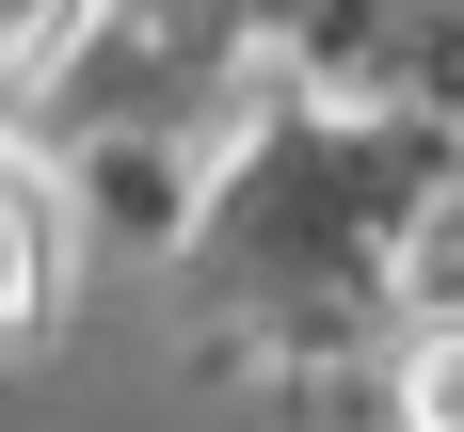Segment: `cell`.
<instances>
[{
  "label": "cell",
  "mask_w": 464,
  "mask_h": 432,
  "mask_svg": "<svg viewBox=\"0 0 464 432\" xmlns=\"http://www.w3.org/2000/svg\"><path fill=\"white\" fill-rule=\"evenodd\" d=\"M64 177H48L33 144H0V336H33L48 304H64Z\"/></svg>",
  "instance_id": "obj_1"
},
{
  "label": "cell",
  "mask_w": 464,
  "mask_h": 432,
  "mask_svg": "<svg viewBox=\"0 0 464 432\" xmlns=\"http://www.w3.org/2000/svg\"><path fill=\"white\" fill-rule=\"evenodd\" d=\"M96 33V0H0V81H64Z\"/></svg>",
  "instance_id": "obj_2"
},
{
  "label": "cell",
  "mask_w": 464,
  "mask_h": 432,
  "mask_svg": "<svg viewBox=\"0 0 464 432\" xmlns=\"http://www.w3.org/2000/svg\"><path fill=\"white\" fill-rule=\"evenodd\" d=\"M401 432H464V321H432L401 352Z\"/></svg>",
  "instance_id": "obj_3"
}]
</instances>
